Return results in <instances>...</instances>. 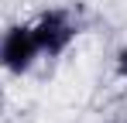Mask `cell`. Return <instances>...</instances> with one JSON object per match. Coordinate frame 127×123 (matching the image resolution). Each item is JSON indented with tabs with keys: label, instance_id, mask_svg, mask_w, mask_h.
Listing matches in <instances>:
<instances>
[{
	"label": "cell",
	"instance_id": "obj_3",
	"mask_svg": "<svg viewBox=\"0 0 127 123\" xmlns=\"http://www.w3.org/2000/svg\"><path fill=\"white\" fill-rule=\"evenodd\" d=\"M117 75L127 82V41L120 44V48H117Z\"/></svg>",
	"mask_w": 127,
	"mask_h": 123
},
{
	"label": "cell",
	"instance_id": "obj_1",
	"mask_svg": "<svg viewBox=\"0 0 127 123\" xmlns=\"http://www.w3.org/2000/svg\"><path fill=\"white\" fill-rule=\"evenodd\" d=\"M31 31H34L41 58H62L72 48V41L79 38V17L69 7H48L31 20Z\"/></svg>",
	"mask_w": 127,
	"mask_h": 123
},
{
	"label": "cell",
	"instance_id": "obj_2",
	"mask_svg": "<svg viewBox=\"0 0 127 123\" xmlns=\"http://www.w3.org/2000/svg\"><path fill=\"white\" fill-rule=\"evenodd\" d=\"M38 58H41V51H38V41L28 20L7 24L0 31V68L7 75H28L38 65Z\"/></svg>",
	"mask_w": 127,
	"mask_h": 123
}]
</instances>
